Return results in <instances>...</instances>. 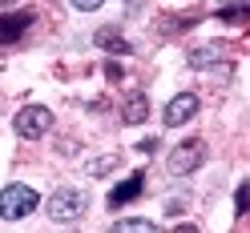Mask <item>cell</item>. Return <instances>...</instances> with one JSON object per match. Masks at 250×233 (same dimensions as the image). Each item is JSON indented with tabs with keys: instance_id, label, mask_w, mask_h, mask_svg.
Masks as SVG:
<instances>
[{
	"instance_id": "6da1fadb",
	"label": "cell",
	"mask_w": 250,
	"mask_h": 233,
	"mask_svg": "<svg viewBox=\"0 0 250 233\" xmlns=\"http://www.w3.org/2000/svg\"><path fill=\"white\" fill-rule=\"evenodd\" d=\"M41 205V193L33 185H4L0 189V217L4 221H24L28 213H37Z\"/></svg>"
},
{
	"instance_id": "7a4b0ae2",
	"label": "cell",
	"mask_w": 250,
	"mask_h": 233,
	"mask_svg": "<svg viewBox=\"0 0 250 233\" xmlns=\"http://www.w3.org/2000/svg\"><path fill=\"white\" fill-rule=\"evenodd\" d=\"M85 209H89V193L69 189V185L49 197V217H53V221H61V225L77 221V217H85Z\"/></svg>"
},
{
	"instance_id": "3957f363",
	"label": "cell",
	"mask_w": 250,
	"mask_h": 233,
	"mask_svg": "<svg viewBox=\"0 0 250 233\" xmlns=\"http://www.w3.org/2000/svg\"><path fill=\"white\" fill-rule=\"evenodd\" d=\"M206 165V141H198V137H190V141H182L174 153L166 157V169L174 177H186V173H194V169Z\"/></svg>"
},
{
	"instance_id": "277c9868",
	"label": "cell",
	"mask_w": 250,
	"mask_h": 233,
	"mask_svg": "<svg viewBox=\"0 0 250 233\" xmlns=\"http://www.w3.org/2000/svg\"><path fill=\"white\" fill-rule=\"evenodd\" d=\"M12 129H17V137H24V141H37V137H44L53 129V113L44 105H24L17 121H12Z\"/></svg>"
},
{
	"instance_id": "5b68a950",
	"label": "cell",
	"mask_w": 250,
	"mask_h": 233,
	"mask_svg": "<svg viewBox=\"0 0 250 233\" xmlns=\"http://www.w3.org/2000/svg\"><path fill=\"white\" fill-rule=\"evenodd\" d=\"M198 108H202V101L194 97V92H178V97L162 108V121H166L169 129H178V125H186V121L198 117Z\"/></svg>"
},
{
	"instance_id": "8992f818",
	"label": "cell",
	"mask_w": 250,
	"mask_h": 233,
	"mask_svg": "<svg viewBox=\"0 0 250 233\" xmlns=\"http://www.w3.org/2000/svg\"><path fill=\"white\" fill-rule=\"evenodd\" d=\"M33 20H37L33 12H4V17H0V44H4V49L17 44L28 28H33Z\"/></svg>"
},
{
	"instance_id": "52a82bcc",
	"label": "cell",
	"mask_w": 250,
	"mask_h": 233,
	"mask_svg": "<svg viewBox=\"0 0 250 233\" xmlns=\"http://www.w3.org/2000/svg\"><path fill=\"white\" fill-rule=\"evenodd\" d=\"M146 189V173H129L113 193H109V209H121V205H129V201H137Z\"/></svg>"
},
{
	"instance_id": "ba28073f",
	"label": "cell",
	"mask_w": 250,
	"mask_h": 233,
	"mask_svg": "<svg viewBox=\"0 0 250 233\" xmlns=\"http://www.w3.org/2000/svg\"><path fill=\"white\" fill-rule=\"evenodd\" d=\"M93 44H97V49H105V53H133V44L125 40L121 28H113V24L97 28V33H93Z\"/></svg>"
},
{
	"instance_id": "9c48e42d",
	"label": "cell",
	"mask_w": 250,
	"mask_h": 233,
	"mask_svg": "<svg viewBox=\"0 0 250 233\" xmlns=\"http://www.w3.org/2000/svg\"><path fill=\"white\" fill-rule=\"evenodd\" d=\"M146 117H149V97H146V92H129L125 105H121V121H125V125H142Z\"/></svg>"
},
{
	"instance_id": "30bf717a",
	"label": "cell",
	"mask_w": 250,
	"mask_h": 233,
	"mask_svg": "<svg viewBox=\"0 0 250 233\" xmlns=\"http://www.w3.org/2000/svg\"><path fill=\"white\" fill-rule=\"evenodd\" d=\"M226 56V44H202V49H190L186 60H190V69H210L218 60Z\"/></svg>"
},
{
	"instance_id": "8fae6325",
	"label": "cell",
	"mask_w": 250,
	"mask_h": 233,
	"mask_svg": "<svg viewBox=\"0 0 250 233\" xmlns=\"http://www.w3.org/2000/svg\"><path fill=\"white\" fill-rule=\"evenodd\" d=\"M250 17V8H246V0H226L222 8H218V20H226V24H242Z\"/></svg>"
},
{
	"instance_id": "7c38bea8",
	"label": "cell",
	"mask_w": 250,
	"mask_h": 233,
	"mask_svg": "<svg viewBox=\"0 0 250 233\" xmlns=\"http://www.w3.org/2000/svg\"><path fill=\"white\" fill-rule=\"evenodd\" d=\"M117 165H121L117 153H105V157H93V161L85 165V173H89V177H105V173H113Z\"/></svg>"
},
{
	"instance_id": "4fadbf2b",
	"label": "cell",
	"mask_w": 250,
	"mask_h": 233,
	"mask_svg": "<svg viewBox=\"0 0 250 233\" xmlns=\"http://www.w3.org/2000/svg\"><path fill=\"white\" fill-rule=\"evenodd\" d=\"M109 233H158L153 221H142V217H129V221H113Z\"/></svg>"
},
{
	"instance_id": "5bb4252c",
	"label": "cell",
	"mask_w": 250,
	"mask_h": 233,
	"mask_svg": "<svg viewBox=\"0 0 250 233\" xmlns=\"http://www.w3.org/2000/svg\"><path fill=\"white\" fill-rule=\"evenodd\" d=\"M198 17H169V24H162V33H182V28H194Z\"/></svg>"
},
{
	"instance_id": "9a60e30c",
	"label": "cell",
	"mask_w": 250,
	"mask_h": 233,
	"mask_svg": "<svg viewBox=\"0 0 250 233\" xmlns=\"http://www.w3.org/2000/svg\"><path fill=\"white\" fill-rule=\"evenodd\" d=\"M246 201H250V185L242 181L238 189H234V213H238V217H246Z\"/></svg>"
},
{
	"instance_id": "2e32d148",
	"label": "cell",
	"mask_w": 250,
	"mask_h": 233,
	"mask_svg": "<svg viewBox=\"0 0 250 233\" xmlns=\"http://www.w3.org/2000/svg\"><path fill=\"white\" fill-rule=\"evenodd\" d=\"M101 4H105V0H73V8H77V12H97Z\"/></svg>"
},
{
	"instance_id": "e0dca14e",
	"label": "cell",
	"mask_w": 250,
	"mask_h": 233,
	"mask_svg": "<svg viewBox=\"0 0 250 233\" xmlns=\"http://www.w3.org/2000/svg\"><path fill=\"white\" fill-rule=\"evenodd\" d=\"M153 149H158V137H146V141H142V145H137V153H146V157H149V153H153Z\"/></svg>"
},
{
	"instance_id": "ac0fdd59",
	"label": "cell",
	"mask_w": 250,
	"mask_h": 233,
	"mask_svg": "<svg viewBox=\"0 0 250 233\" xmlns=\"http://www.w3.org/2000/svg\"><path fill=\"white\" fill-rule=\"evenodd\" d=\"M105 76H109V81H121V65H113V60H109V65H105Z\"/></svg>"
},
{
	"instance_id": "d6986e66",
	"label": "cell",
	"mask_w": 250,
	"mask_h": 233,
	"mask_svg": "<svg viewBox=\"0 0 250 233\" xmlns=\"http://www.w3.org/2000/svg\"><path fill=\"white\" fill-rule=\"evenodd\" d=\"M169 233H198V225H174Z\"/></svg>"
},
{
	"instance_id": "ffe728a7",
	"label": "cell",
	"mask_w": 250,
	"mask_h": 233,
	"mask_svg": "<svg viewBox=\"0 0 250 233\" xmlns=\"http://www.w3.org/2000/svg\"><path fill=\"white\" fill-rule=\"evenodd\" d=\"M0 4H17V0H0Z\"/></svg>"
}]
</instances>
